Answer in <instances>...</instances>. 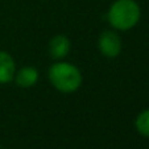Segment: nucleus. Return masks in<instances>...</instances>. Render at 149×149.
Wrapping results in <instances>:
<instances>
[{"label": "nucleus", "mask_w": 149, "mask_h": 149, "mask_svg": "<svg viewBox=\"0 0 149 149\" xmlns=\"http://www.w3.org/2000/svg\"><path fill=\"white\" fill-rule=\"evenodd\" d=\"M70 52V41L68 37L58 34V36L53 37L49 44V53H50L52 58L54 59H61L65 58Z\"/></svg>", "instance_id": "nucleus-4"}, {"label": "nucleus", "mask_w": 149, "mask_h": 149, "mask_svg": "<svg viewBox=\"0 0 149 149\" xmlns=\"http://www.w3.org/2000/svg\"><path fill=\"white\" fill-rule=\"evenodd\" d=\"M49 79L54 87L62 93H73L82 83L81 71L68 62L54 63L49 70Z\"/></svg>", "instance_id": "nucleus-2"}, {"label": "nucleus", "mask_w": 149, "mask_h": 149, "mask_svg": "<svg viewBox=\"0 0 149 149\" xmlns=\"http://www.w3.org/2000/svg\"><path fill=\"white\" fill-rule=\"evenodd\" d=\"M136 130L140 135L149 137V108L140 113L136 119Z\"/></svg>", "instance_id": "nucleus-7"}, {"label": "nucleus", "mask_w": 149, "mask_h": 149, "mask_svg": "<svg viewBox=\"0 0 149 149\" xmlns=\"http://www.w3.org/2000/svg\"><path fill=\"white\" fill-rule=\"evenodd\" d=\"M37 79H38V71L34 68H23L19 73L15 75V81L19 87L28 88L32 87L33 84H36Z\"/></svg>", "instance_id": "nucleus-6"}, {"label": "nucleus", "mask_w": 149, "mask_h": 149, "mask_svg": "<svg viewBox=\"0 0 149 149\" xmlns=\"http://www.w3.org/2000/svg\"><path fill=\"white\" fill-rule=\"evenodd\" d=\"M140 7L135 0H116L108 11V20L119 31L131 29L140 20Z\"/></svg>", "instance_id": "nucleus-1"}, {"label": "nucleus", "mask_w": 149, "mask_h": 149, "mask_svg": "<svg viewBox=\"0 0 149 149\" xmlns=\"http://www.w3.org/2000/svg\"><path fill=\"white\" fill-rule=\"evenodd\" d=\"M15 77V61L7 52H0V83H8Z\"/></svg>", "instance_id": "nucleus-5"}, {"label": "nucleus", "mask_w": 149, "mask_h": 149, "mask_svg": "<svg viewBox=\"0 0 149 149\" xmlns=\"http://www.w3.org/2000/svg\"><path fill=\"white\" fill-rule=\"evenodd\" d=\"M99 50L104 57H108V58L119 56L121 50L120 37L111 31L103 32L99 37Z\"/></svg>", "instance_id": "nucleus-3"}]
</instances>
